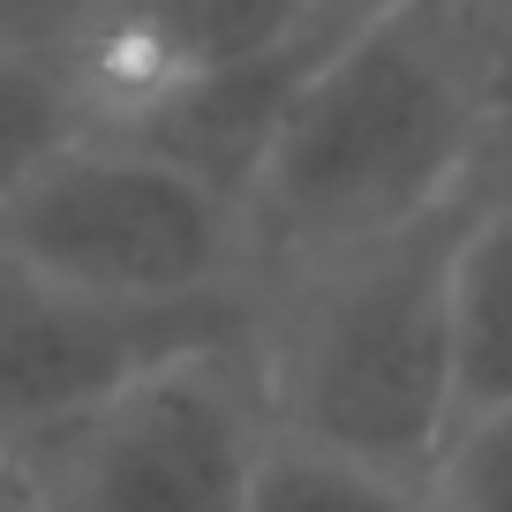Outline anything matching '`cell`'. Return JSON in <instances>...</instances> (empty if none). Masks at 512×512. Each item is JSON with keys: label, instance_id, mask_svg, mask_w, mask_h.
<instances>
[{"label": "cell", "instance_id": "cell-1", "mask_svg": "<svg viewBox=\"0 0 512 512\" xmlns=\"http://www.w3.org/2000/svg\"><path fill=\"white\" fill-rule=\"evenodd\" d=\"M512 136V38L475 0H384L317 68L241 189L256 279L482 189Z\"/></svg>", "mask_w": 512, "mask_h": 512}, {"label": "cell", "instance_id": "cell-2", "mask_svg": "<svg viewBox=\"0 0 512 512\" xmlns=\"http://www.w3.org/2000/svg\"><path fill=\"white\" fill-rule=\"evenodd\" d=\"M482 189L400 234L256 279V369L272 392V422L287 437L400 467V475H437L460 430L452 256H460Z\"/></svg>", "mask_w": 512, "mask_h": 512}, {"label": "cell", "instance_id": "cell-3", "mask_svg": "<svg viewBox=\"0 0 512 512\" xmlns=\"http://www.w3.org/2000/svg\"><path fill=\"white\" fill-rule=\"evenodd\" d=\"M256 332L196 347L23 437L8 475L38 512H249L272 452Z\"/></svg>", "mask_w": 512, "mask_h": 512}, {"label": "cell", "instance_id": "cell-4", "mask_svg": "<svg viewBox=\"0 0 512 512\" xmlns=\"http://www.w3.org/2000/svg\"><path fill=\"white\" fill-rule=\"evenodd\" d=\"M0 256L113 302L256 294L241 204L121 136H76L53 151L0 204Z\"/></svg>", "mask_w": 512, "mask_h": 512}, {"label": "cell", "instance_id": "cell-5", "mask_svg": "<svg viewBox=\"0 0 512 512\" xmlns=\"http://www.w3.org/2000/svg\"><path fill=\"white\" fill-rule=\"evenodd\" d=\"M256 332V294L219 302H113L0 256V460L23 437L106 400L113 384L144 377L196 347Z\"/></svg>", "mask_w": 512, "mask_h": 512}, {"label": "cell", "instance_id": "cell-6", "mask_svg": "<svg viewBox=\"0 0 512 512\" xmlns=\"http://www.w3.org/2000/svg\"><path fill=\"white\" fill-rule=\"evenodd\" d=\"M309 16H324L317 0H98L68 31L83 98H91V136L128 128L196 76L287 46Z\"/></svg>", "mask_w": 512, "mask_h": 512}, {"label": "cell", "instance_id": "cell-7", "mask_svg": "<svg viewBox=\"0 0 512 512\" xmlns=\"http://www.w3.org/2000/svg\"><path fill=\"white\" fill-rule=\"evenodd\" d=\"M452 407H512V174L497 166L452 256Z\"/></svg>", "mask_w": 512, "mask_h": 512}, {"label": "cell", "instance_id": "cell-8", "mask_svg": "<svg viewBox=\"0 0 512 512\" xmlns=\"http://www.w3.org/2000/svg\"><path fill=\"white\" fill-rule=\"evenodd\" d=\"M76 136H91V98L68 38L0 31V204Z\"/></svg>", "mask_w": 512, "mask_h": 512}, {"label": "cell", "instance_id": "cell-9", "mask_svg": "<svg viewBox=\"0 0 512 512\" xmlns=\"http://www.w3.org/2000/svg\"><path fill=\"white\" fill-rule=\"evenodd\" d=\"M249 512H445L437 475H400L377 460H347V452L302 445L279 430L264 452Z\"/></svg>", "mask_w": 512, "mask_h": 512}, {"label": "cell", "instance_id": "cell-10", "mask_svg": "<svg viewBox=\"0 0 512 512\" xmlns=\"http://www.w3.org/2000/svg\"><path fill=\"white\" fill-rule=\"evenodd\" d=\"M437 497L445 512H512V407L452 430L437 460Z\"/></svg>", "mask_w": 512, "mask_h": 512}, {"label": "cell", "instance_id": "cell-11", "mask_svg": "<svg viewBox=\"0 0 512 512\" xmlns=\"http://www.w3.org/2000/svg\"><path fill=\"white\" fill-rule=\"evenodd\" d=\"M0 512H38V505H31V490H23L8 467H0Z\"/></svg>", "mask_w": 512, "mask_h": 512}, {"label": "cell", "instance_id": "cell-12", "mask_svg": "<svg viewBox=\"0 0 512 512\" xmlns=\"http://www.w3.org/2000/svg\"><path fill=\"white\" fill-rule=\"evenodd\" d=\"M475 8H482V16H490L497 31H505V38H512V0H475Z\"/></svg>", "mask_w": 512, "mask_h": 512}, {"label": "cell", "instance_id": "cell-13", "mask_svg": "<svg viewBox=\"0 0 512 512\" xmlns=\"http://www.w3.org/2000/svg\"><path fill=\"white\" fill-rule=\"evenodd\" d=\"M317 8H377V0H317Z\"/></svg>", "mask_w": 512, "mask_h": 512}, {"label": "cell", "instance_id": "cell-14", "mask_svg": "<svg viewBox=\"0 0 512 512\" xmlns=\"http://www.w3.org/2000/svg\"><path fill=\"white\" fill-rule=\"evenodd\" d=\"M497 166H505V174H512V136H505V151H497Z\"/></svg>", "mask_w": 512, "mask_h": 512}, {"label": "cell", "instance_id": "cell-15", "mask_svg": "<svg viewBox=\"0 0 512 512\" xmlns=\"http://www.w3.org/2000/svg\"><path fill=\"white\" fill-rule=\"evenodd\" d=\"M0 467H8V460H0Z\"/></svg>", "mask_w": 512, "mask_h": 512}]
</instances>
